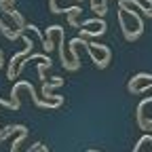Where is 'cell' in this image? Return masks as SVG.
I'll use <instances>...</instances> for the list:
<instances>
[{
	"label": "cell",
	"instance_id": "cell-1",
	"mask_svg": "<svg viewBox=\"0 0 152 152\" xmlns=\"http://www.w3.org/2000/svg\"><path fill=\"white\" fill-rule=\"evenodd\" d=\"M21 38H23V42H26V49H23V51H19V53H15V55L11 57V66H9V72H7V76H9L11 80H13V78H17V74H15V72H17V70H15V64H17L19 59H23V57H28V55H30V51H32V47H34V45H32V40H30L28 36H21Z\"/></svg>",
	"mask_w": 152,
	"mask_h": 152
},
{
	"label": "cell",
	"instance_id": "cell-3",
	"mask_svg": "<svg viewBox=\"0 0 152 152\" xmlns=\"http://www.w3.org/2000/svg\"><path fill=\"white\" fill-rule=\"evenodd\" d=\"M2 64H4V61H2V51H0V66H2Z\"/></svg>",
	"mask_w": 152,
	"mask_h": 152
},
{
	"label": "cell",
	"instance_id": "cell-2",
	"mask_svg": "<svg viewBox=\"0 0 152 152\" xmlns=\"http://www.w3.org/2000/svg\"><path fill=\"white\" fill-rule=\"evenodd\" d=\"M0 32H2L7 38H11V40H17V38H21V32H23V30H15V32H11L2 21H0Z\"/></svg>",
	"mask_w": 152,
	"mask_h": 152
},
{
	"label": "cell",
	"instance_id": "cell-4",
	"mask_svg": "<svg viewBox=\"0 0 152 152\" xmlns=\"http://www.w3.org/2000/svg\"><path fill=\"white\" fill-rule=\"evenodd\" d=\"M42 152H49V150H47V146H45V148H42Z\"/></svg>",
	"mask_w": 152,
	"mask_h": 152
}]
</instances>
